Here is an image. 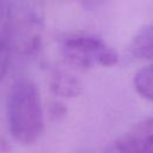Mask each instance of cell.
Here are the masks:
<instances>
[{"instance_id": "6", "label": "cell", "mask_w": 153, "mask_h": 153, "mask_svg": "<svg viewBox=\"0 0 153 153\" xmlns=\"http://www.w3.org/2000/svg\"><path fill=\"white\" fill-rule=\"evenodd\" d=\"M134 87L145 99L153 102V63L140 68L134 75Z\"/></svg>"}, {"instance_id": "4", "label": "cell", "mask_w": 153, "mask_h": 153, "mask_svg": "<svg viewBox=\"0 0 153 153\" xmlns=\"http://www.w3.org/2000/svg\"><path fill=\"white\" fill-rule=\"evenodd\" d=\"M50 88L56 96L74 98L81 92V82L74 74L63 69H55L51 74Z\"/></svg>"}, {"instance_id": "8", "label": "cell", "mask_w": 153, "mask_h": 153, "mask_svg": "<svg viewBox=\"0 0 153 153\" xmlns=\"http://www.w3.org/2000/svg\"><path fill=\"white\" fill-rule=\"evenodd\" d=\"M2 10H4V6H2V0H0V17L2 14Z\"/></svg>"}, {"instance_id": "1", "label": "cell", "mask_w": 153, "mask_h": 153, "mask_svg": "<svg viewBox=\"0 0 153 153\" xmlns=\"http://www.w3.org/2000/svg\"><path fill=\"white\" fill-rule=\"evenodd\" d=\"M7 122L12 137L20 145H32L44 130V115L37 85L27 79L16 80L7 97Z\"/></svg>"}, {"instance_id": "7", "label": "cell", "mask_w": 153, "mask_h": 153, "mask_svg": "<svg viewBox=\"0 0 153 153\" xmlns=\"http://www.w3.org/2000/svg\"><path fill=\"white\" fill-rule=\"evenodd\" d=\"M10 66V48L5 39L0 38V81L7 73Z\"/></svg>"}, {"instance_id": "2", "label": "cell", "mask_w": 153, "mask_h": 153, "mask_svg": "<svg viewBox=\"0 0 153 153\" xmlns=\"http://www.w3.org/2000/svg\"><path fill=\"white\" fill-rule=\"evenodd\" d=\"M65 61L81 71L94 67H111L117 63L118 54L103 38L92 33H68L60 43Z\"/></svg>"}, {"instance_id": "5", "label": "cell", "mask_w": 153, "mask_h": 153, "mask_svg": "<svg viewBox=\"0 0 153 153\" xmlns=\"http://www.w3.org/2000/svg\"><path fill=\"white\" fill-rule=\"evenodd\" d=\"M129 53L142 60H153V23L141 27L129 43Z\"/></svg>"}, {"instance_id": "3", "label": "cell", "mask_w": 153, "mask_h": 153, "mask_svg": "<svg viewBox=\"0 0 153 153\" xmlns=\"http://www.w3.org/2000/svg\"><path fill=\"white\" fill-rule=\"evenodd\" d=\"M120 153H153V117H146L116 140Z\"/></svg>"}]
</instances>
